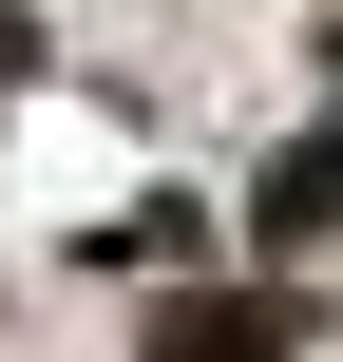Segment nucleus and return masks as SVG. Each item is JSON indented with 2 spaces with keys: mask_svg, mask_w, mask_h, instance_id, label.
I'll return each instance as SVG.
<instances>
[{
  "mask_svg": "<svg viewBox=\"0 0 343 362\" xmlns=\"http://www.w3.org/2000/svg\"><path fill=\"white\" fill-rule=\"evenodd\" d=\"M0 76H19V0H0Z\"/></svg>",
  "mask_w": 343,
  "mask_h": 362,
  "instance_id": "1",
  "label": "nucleus"
}]
</instances>
